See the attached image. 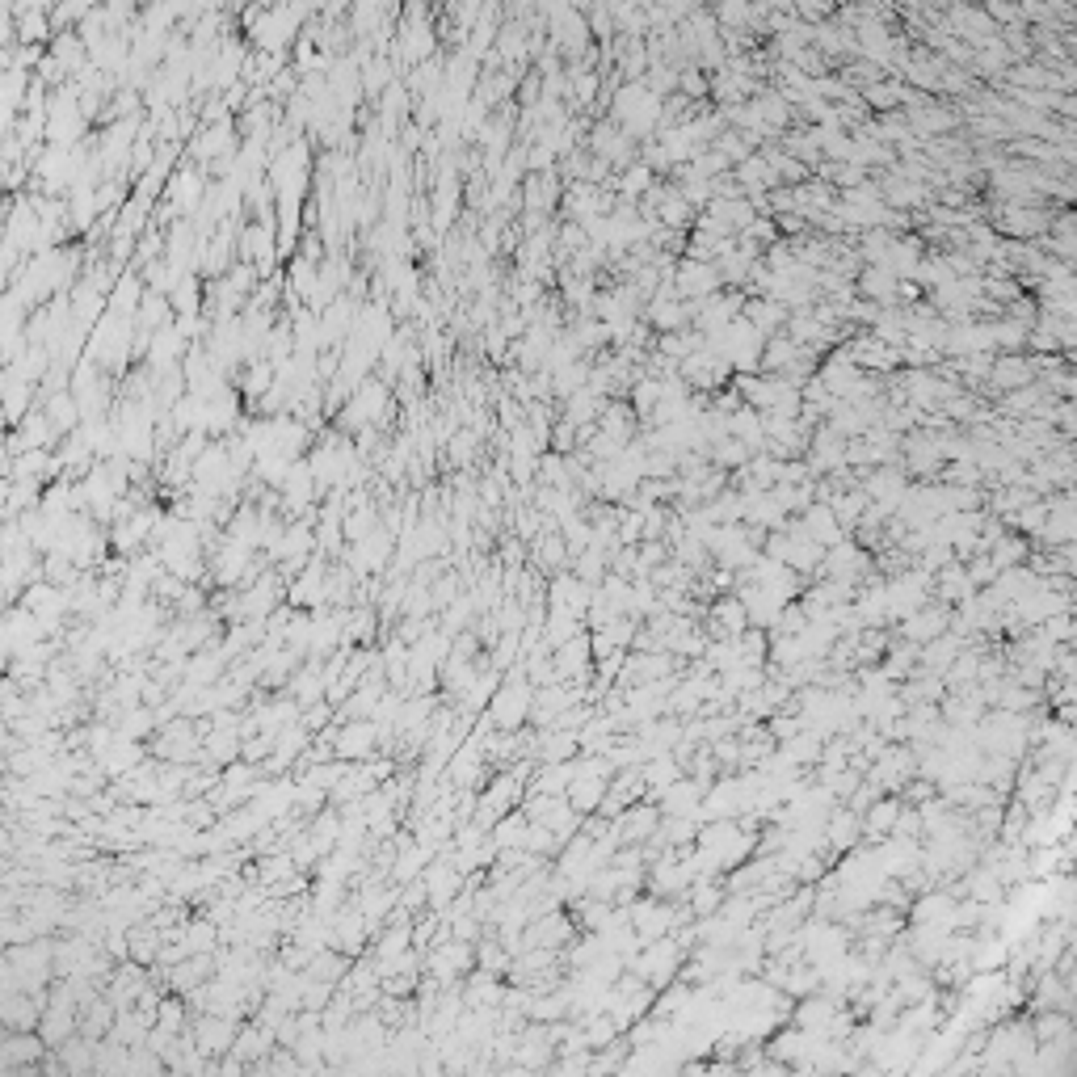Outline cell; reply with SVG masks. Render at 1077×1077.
I'll list each match as a JSON object with an SVG mask.
<instances>
[{
	"label": "cell",
	"mask_w": 1077,
	"mask_h": 1077,
	"mask_svg": "<svg viewBox=\"0 0 1077 1077\" xmlns=\"http://www.w3.org/2000/svg\"><path fill=\"white\" fill-rule=\"evenodd\" d=\"M951 627V606L943 602H926V606H918V611L913 615H905V623H901V636L909 640V644H926V640H934V636H943Z\"/></svg>",
	"instance_id": "6da1fadb"
},
{
	"label": "cell",
	"mask_w": 1077,
	"mask_h": 1077,
	"mask_svg": "<svg viewBox=\"0 0 1077 1077\" xmlns=\"http://www.w3.org/2000/svg\"><path fill=\"white\" fill-rule=\"evenodd\" d=\"M930 589H939V598H943V602H964V598L972 594V581H968V573H964V564H960V560H951V564H943L939 585H930Z\"/></svg>",
	"instance_id": "8992f818"
},
{
	"label": "cell",
	"mask_w": 1077,
	"mask_h": 1077,
	"mask_svg": "<svg viewBox=\"0 0 1077 1077\" xmlns=\"http://www.w3.org/2000/svg\"><path fill=\"white\" fill-rule=\"evenodd\" d=\"M531 699H535V690L526 686L522 678H514V682H510V690H505V695L497 699V720H501L505 728L522 724L526 716H531V711H526V707H531Z\"/></svg>",
	"instance_id": "7a4b0ae2"
},
{
	"label": "cell",
	"mask_w": 1077,
	"mask_h": 1077,
	"mask_svg": "<svg viewBox=\"0 0 1077 1077\" xmlns=\"http://www.w3.org/2000/svg\"><path fill=\"white\" fill-rule=\"evenodd\" d=\"M989 560L998 564V573L1002 568H1014V564H1027L1031 560V547H1027V539H1010V535H1002L998 543L989 547Z\"/></svg>",
	"instance_id": "52a82bcc"
},
{
	"label": "cell",
	"mask_w": 1077,
	"mask_h": 1077,
	"mask_svg": "<svg viewBox=\"0 0 1077 1077\" xmlns=\"http://www.w3.org/2000/svg\"><path fill=\"white\" fill-rule=\"evenodd\" d=\"M897 812H901V804L897 800H876V804H867L863 808V838L867 842H884L888 833H892V825H897Z\"/></svg>",
	"instance_id": "277c9868"
},
{
	"label": "cell",
	"mask_w": 1077,
	"mask_h": 1077,
	"mask_svg": "<svg viewBox=\"0 0 1077 1077\" xmlns=\"http://www.w3.org/2000/svg\"><path fill=\"white\" fill-rule=\"evenodd\" d=\"M707 619H711V627H716V636H720V640H733V636H741L745 627H749L741 598H720V602L707 611Z\"/></svg>",
	"instance_id": "3957f363"
},
{
	"label": "cell",
	"mask_w": 1077,
	"mask_h": 1077,
	"mask_svg": "<svg viewBox=\"0 0 1077 1077\" xmlns=\"http://www.w3.org/2000/svg\"><path fill=\"white\" fill-rule=\"evenodd\" d=\"M522 833H526V817H514L510 825L497 829V838H501V846H522Z\"/></svg>",
	"instance_id": "9c48e42d"
},
{
	"label": "cell",
	"mask_w": 1077,
	"mask_h": 1077,
	"mask_svg": "<svg viewBox=\"0 0 1077 1077\" xmlns=\"http://www.w3.org/2000/svg\"><path fill=\"white\" fill-rule=\"evenodd\" d=\"M833 1010H838V1006H833L829 998H808V993H804V998H800V1014H796V1023H800L804 1031H817V1035H821V1027L829 1023V1014H833Z\"/></svg>",
	"instance_id": "ba28073f"
},
{
	"label": "cell",
	"mask_w": 1077,
	"mask_h": 1077,
	"mask_svg": "<svg viewBox=\"0 0 1077 1077\" xmlns=\"http://www.w3.org/2000/svg\"><path fill=\"white\" fill-rule=\"evenodd\" d=\"M602 791H606V779L602 775H577L573 783H568V791H564V800L573 804L581 817H589V812H598V804H602Z\"/></svg>",
	"instance_id": "5b68a950"
}]
</instances>
